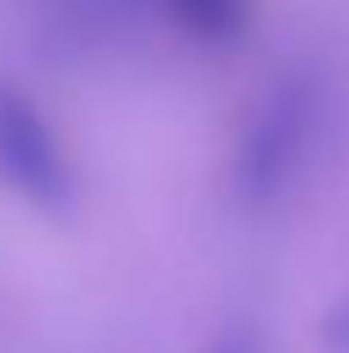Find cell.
<instances>
[{"instance_id":"cell-2","label":"cell","mask_w":349,"mask_h":353,"mask_svg":"<svg viewBox=\"0 0 349 353\" xmlns=\"http://www.w3.org/2000/svg\"><path fill=\"white\" fill-rule=\"evenodd\" d=\"M0 179L14 183L36 206H68L72 201V174L50 125L5 81H0Z\"/></svg>"},{"instance_id":"cell-5","label":"cell","mask_w":349,"mask_h":353,"mask_svg":"<svg viewBox=\"0 0 349 353\" xmlns=\"http://www.w3.org/2000/svg\"><path fill=\"white\" fill-rule=\"evenodd\" d=\"M215 353H255V345H251V336H228V340H219Z\"/></svg>"},{"instance_id":"cell-4","label":"cell","mask_w":349,"mask_h":353,"mask_svg":"<svg viewBox=\"0 0 349 353\" xmlns=\"http://www.w3.org/2000/svg\"><path fill=\"white\" fill-rule=\"evenodd\" d=\"M323 345H327V353H349V295L336 304L332 313H327V322H323Z\"/></svg>"},{"instance_id":"cell-3","label":"cell","mask_w":349,"mask_h":353,"mask_svg":"<svg viewBox=\"0 0 349 353\" xmlns=\"http://www.w3.org/2000/svg\"><path fill=\"white\" fill-rule=\"evenodd\" d=\"M170 9L188 32L206 36V41L237 36L246 23V0H170Z\"/></svg>"},{"instance_id":"cell-1","label":"cell","mask_w":349,"mask_h":353,"mask_svg":"<svg viewBox=\"0 0 349 353\" xmlns=\"http://www.w3.org/2000/svg\"><path fill=\"white\" fill-rule=\"evenodd\" d=\"M318 121V85L309 77H287L273 85L264 108L255 112L237 157V188L246 201H269L296 174Z\"/></svg>"}]
</instances>
